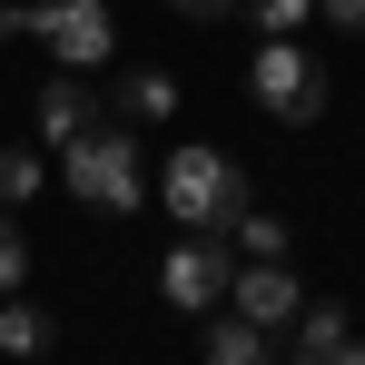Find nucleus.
Listing matches in <instances>:
<instances>
[{
    "label": "nucleus",
    "mask_w": 365,
    "mask_h": 365,
    "mask_svg": "<svg viewBox=\"0 0 365 365\" xmlns=\"http://www.w3.org/2000/svg\"><path fill=\"white\" fill-rule=\"evenodd\" d=\"M20 277H30V237H20V217L0 207V297H20Z\"/></svg>",
    "instance_id": "2eb2a0df"
},
{
    "label": "nucleus",
    "mask_w": 365,
    "mask_h": 365,
    "mask_svg": "<svg viewBox=\"0 0 365 365\" xmlns=\"http://www.w3.org/2000/svg\"><path fill=\"white\" fill-rule=\"evenodd\" d=\"M119 119H128V128L178 119V79H168V69H128V79H119Z\"/></svg>",
    "instance_id": "9d476101"
},
{
    "label": "nucleus",
    "mask_w": 365,
    "mask_h": 365,
    "mask_svg": "<svg viewBox=\"0 0 365 365\" xmlns=\"http://www.w3.org/2000/svg\"><path fill=\"white\" fill-rule=\"evenodd\" d=\"M40 187H50V158L40 148H0V207H30Z\"/></svg>",
    "instance_id": "f8f14e48"
},
{
    "label": "nucleus",
    "mask_w": 365,
    "mask_h": 365,
    "mask_svg": "<svg viewBox=\"0 0 365 365\" xmlns=\"http://www.w3.org/2000/svg\"><path fill=\"white\" fill-rule=\"evenodd\" d=\"M158 197H168V217L197 227V237H227L247 207V168L227 148H207V138H178L168 148V168H158Z\"/></svg>",
    "instance_id": "f03ea898"
},
{
    "label": "nucleus",
    "mask_w": 365,
    "mask_h": 365,
    "mask_svg": "<svg viewBox=\"0 0 365 365\" xmlns=\"http://www.w3.org/2000/svg\"><path fill=\"white\" fill-rule=\"evenodd\" d=\"M0 40H40L60 69H99L119 50L109 0H0Z\"/></svg>",
    "instance_id": "7ed1b4c3"
},
{
    "label": "nucleus",
    "mask_w": 365,
    "mask_h": 365,
    "mask_svg": "<svg viewBox=\"0 0 365 365\" xmlns=\"http://www.w3.org/2000/svg\"><path fill=\"white\" fill-rule=\"evenodd\" d=\"M0 356H50V316L30 297H0Z\"/></svg>",
    "instance_id": "9b49d317"
},
{
    "label": "nucleus",
    "mask_w": 365,
    "mask_h": 365,
    "mask_svg": "<svg viewBox=\"0 0 365 365\" xmlns=\"http://www.w3.org/2000/svg\"><path fill=\"white\" fill-rule=\"evenodd\" d=\"M346 336H356V326H346V306L306 297V306H297V326H287V356H277V365H326Z\"/></svg>",
    "instance_id": "0eeeda50"
},
{
    "label": "nucleus",
    "mask_w": 365,
    "mask_h": 365,
    "mask_svg": "<svg viewBox=\"0 0 365 365\" xmlns=\"http://www.w3.org/2000/svg\"><path fill=\"white\" fill-rule=\"evenodd\" d=\"M316 10H326L336 30H365V0H316Z\"/></svg>",
    "instance_id": "f3484780"
},
{
    "label": "nucleus",
    "mask_w": 365,
    "mask_h": 365,
    "mask_svg": "<svg viewBox=\"0 0 365 365\" xmlns=\"http://www.w3.org/2000/svg\"><path fill=\"white\" fill-rule=\"evenodd\" d=\"M227 237H237V257H287V247H297V237H287V217H267L257 197L237 207V227H227Z\"/></svg>",
    "instance_id": "ddd939ff"
},
{
    "label": "nucleus",
    "mask_w": 365,
    "mask_h": 365,
    "mask_svg": "<svg viewBox=\"0 0 365 365\" xmlns=\"http://www.w3.org/2000/svg\"><path fill=\"white\" fill-rule=\"evenodd\" d=\"M227 306H237L247 326H267V336H287L306 306V277L287 267V257H237V277H227Z\"/></svg>",
    "instance_id": "423d86ee"
},
{
    "label": "nucleus",
    "mask_w": 365,
    "mask_h": 365,
    "mask_svg": "<svg viewBox=\"0 0 365 365\" xmlns=\"http://www.w3.org/2000/svg\"><path fill=\"white\" fill-rule=\"evenodd\" d=\"M60 187H69V197H89L99 217H128V207L148 197L138 128H128V119H89V128H79V138L60 148Z\"/></svg>",
    "instance_id": "f257e3e1"
},
{
    "label": "nucleus",
    "mask_w": 365,
    "mask_h": 365,
    "mask_svg": "<svg viewBox=\"0 0 365 365\" xmlns=\"http://www.w3.org/2000/svg\"><path fill=\"white\" fill-rule=\"evenodd\" d=\"M247 10H257V30H267V40H297L306 20H316V0H247Z\"/></svg>",
    "instance_id": "4468645a"
},
{
    "label": "nucleus",
    "mask_w": 365,
    "mask_h": 365,
    "mask_svg": "<svg viewBox=\"0 0 365 365\" xmlns=\"http://www.w3.org/2000/svg\"><path fill=\"white\" fill-rule=\"evenodd\" d=\"M227 277H237L227 237H197V227H187V237L168 247V267H158V297L178 306V316H207V306H227Z\"/></svg>",
    "instance_id": "39448f33"
},
{
    "label": "nucleus",
    "mask_w": 365,
    "mask_h": 365,
    "mask_svg": "<svg viewBox=\"0 0 365 365\" xmlns=\"http://www.w3.org/2000/svg\"><path fill=\"white\" fill-rule=\"evenodd\" d=\"M168 10H178V20H237L247 0H168Z\"/></svg>",
    "instance_id": "dca6fc26"
},
{
    "label": "nucleus",
    "mask_w": 365,
    "mask_h": 365,
    "mask_svg": "<svg viewBox=\"0 0 365 365\" xmlns=\"http://www.w3.org/2000/svg\"><path fill=\"white\" fill-rule=\"evenodd\" d=\"M326 365H365V336H346V346H336V356H326Z\"/></svg>",
    "instance_id": "a211bd4d"
},
{
    "label": "nucleus",
    "mask_w": 365,
    "mask_h": 365,
    "mask_svg": "<svg viewBox=\"0 0 365 365\" xmlns=\"http://www.w3.org/2000/svg\"><path fill=\"white\" fill-rule=\"evenodd\" d=\"M197 365H277V336H267V326H247L237 306H227V316L207 326V346H197Z\"/></svg>",
    "instance_id": "1a4fd4ad"
},
{
    "label": "nucleus",
    "mask_w": 365,
    "mask_h": 365,
    "mask_svg": "<svg viewBox=\"0 0 365 365\" xmlns=\"http://www.w3.org/2000/svg\"><path fill=\"white\" fill-rule=\"evenodd\" d=\"M89 119H99V99L79 89V69H60V79L40 89V138H50V148H69V138H79Z\"/></svg>",
    "instance_id": "6e6552de"
},
{
    "label": "nucleus",
    "mask_w": 365,
    "mask_h": 365,
    "mask_svg": "<svg viewBox=\"0 0 365 365\" xmlns=\"http://www.w3.org/2000/svg\"><path fill=\"white\" fill-rule=\"evenodd\" d=\"M326 60L306 50V40H257V60H247V99L267 109V119H287V128H306L316 109H326Z\"/></svg>",
    "instance_id": "20e7f679"
}]
</instances>
